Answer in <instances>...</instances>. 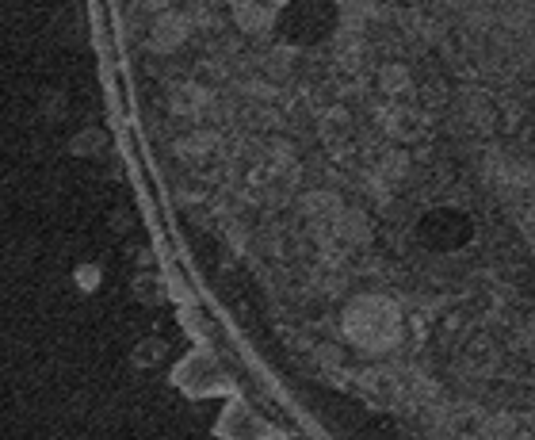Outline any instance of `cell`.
Returning <instances> with one entry per match:
<instances>
[{
  "instance_id": "cell-1",
  "label": "cell",
  "mask_w": 535,
  "mask_h": 440,
  "mask_svg": "<svg viewBox=\"0 0 535 440\" xmlns=\"http://www.w3.org/2000/svg\"><path fill=\"white\" fill-rule=\"evenodd\" d=\"M344 333L367 352H383L390 349L398 337H402V314L394 310L390 299H356L348 314H344Z\"/></svg>"
},
{
  "instance_id": "cell-2",
  "label": "cell",
  "mask_w": 535,
  "mask_h": 440,
  "mask_svg": "<svg viewBox=\"0 0 535 440\" xmlns=\"http://www.w3.org/2000/svg\"><path fill=\"white\" fill-rule=\"evenodd\" d=\"M482 437L486 440H505V437H513V421L509 418H493L486 429H482Z\"/></svg>"
}]
</instances>
